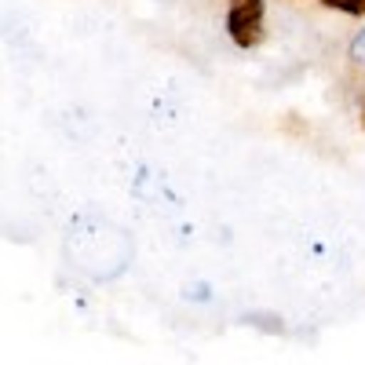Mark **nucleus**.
<instances>
[{
	"label": "nucleus",
	"mask_w": 365,
	"mask_h": 365,
	"mask_svg": "<svg viewBox=\"0 0 365 365\" xmlns=\"http://www.w3.org/2000/svg\"><path fill=\"white\" fill-rule=\"evenodd\" d=\"M347 58H351V66H354V70H365V26L351 37V44H347Z\"/></svg>",
	"instance_id": "f257e3e1"
},
{
	"label": "nucleus",
	"mask_w": 365,
	"mask_h": 365,
	"mask_svg": "<svg viewBox=\"0 0 365 365\" xmlns=\"http://www.w3.org/2000/svg\"><path fill=\"white\" fill-rule=\"evenodd\" d=\"M325 8H336L344 15H365V0H322Z\"/></svg>",
	"instance_id": "f03ea898"
},
{
	"label": "nucleus",
	"mask_w": 365,
	"mask_h": 365,
	"mask_svg": "<svg viewBox=\"0 0 365 365\" xmlns=\"http://www.w3.org/2000/svg\"><path fill=\"white\" fill-rule=\"evenodd\" d=\"M361 125H365V103H361Z\"/></svg>",
	"instance_id": "7ed1b4c3"
}]
</instances>
